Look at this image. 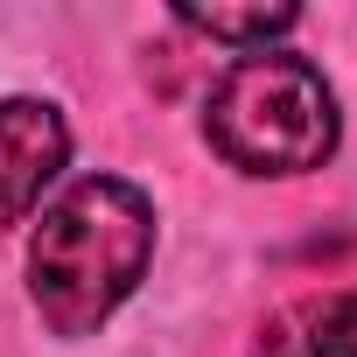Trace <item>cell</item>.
Wrapping results in <instances>:
<instances>
[{"label":"cell","instance_id":"obj_1","mask_svg":"<svg viewBox=\"0 0 357 357\" xmlns=\"http://www.w3.org/2000/svg\"><path fill=\"white\" fill-rule=\"evenodd\" d=\"M154 266V204L126 175L70 183L29 238V301L50 336H98Z\"/></svg>","mask_w":357,"mask_h":357},{"label":"cell","instance_id":"obj_2","mask_svg":"<svg viewBox=\"0 0 357 357\" xmlns=\"http://www.w3.org/2000/svg\"><path fill=\"white\" fill-rule=\"evenodd\" d=\"M204 140L238 175H308L336 154L343 112L308 56L259 50L238 56L204 98Z\"/></svg>","mask_w":357,"mask_h":357},{"label":"cell","instance_id":"obj_3","mask_svg":"<svg viewBox=\"0 0 357 357\" xmlns=\"http://www.w3.org/2000/svg\"><path fill=\"white\" fill-rule=\"evenodd\" d=\"M70 161V126L50 98H0V231L22 225Z\"/></svg>","mask_w":357,"mask_h":357},{"label":"cell","instance_id":"obj_4","mask_svg":"<svg viewBox=\"0 0 357 357\" xmlns=\"http://www.w3.org/2000/svg\"><path fill=\"white\" fill-rule=\"evenodd\" d=\"M175 22L183 29H197V36H211V43H231V50H245V56H259V50H273L294 22H301V8H175Z\"/></svg>","mask_w":357,"mask_h":357},{"label":"cell","instance_id":"obj_5","mask_svg":"<svg viewBox=\"0 0 357 357\" xmlns=\"http://www.w3.org/2000/svg\"><path fill=\"white\" fill-rule=\"evenodd\" d=\"M301 357H357V287L350 294H322L294 315Z\"/></svg>","mask_w":357,"mask_h":357},{"label":"cell","instance_id":"obj_6","mask_svg":"<svg viewBox=\"0 0 357 357\" xmlns=\"http://www.w3.org/2000/svg\"><path fill=\"white\" fill-rule=\"evenodd\" d=\"M252 357H301V336H294V315L266 322V329H259V343H252Z\"/></svg>","mask_w":357,"mask_h":357}]
</instances>
